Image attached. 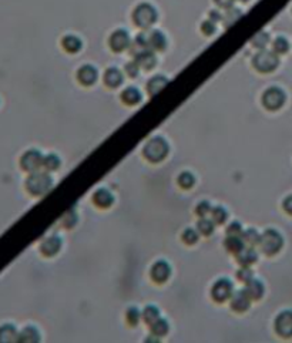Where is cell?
<instances>
[{"label": "cell", "instance_id": "6da1fadb", "mask_svg": "<svg viewBox=\"0 0 292 343\" xmlns=\"http://www.w3.org/2000/svg\"><path fill=\"white\" fill-rule=\"evenodd\" d=\"M53 187V178L45 171L32 172L26 179V190L32 195H43Z\"/></svg>", "mask_w": 292, "mask_h": 343}, {"label": "cell", "instance_id": "7a4b0ae2", "mask_svg": "<svg viewBox=\"0 0 292 343\" xmlns=\"http://www.w3.org/2000/svg\"><path fill=\"white\" fill-rule=\"evenodd\" d=\"M168 150H170V146L163 137H152L151 140L147 141L143 154L148 161L159 163L168 154Z\"/></svg>", "mask_w": 292, "mask_h": 343}, {"label": "cell", "instance_id": "3957f363", "mask_svg": "<svg viewBox=\"0 0 292 343\" xmlns=\"http://www.w3.org/2000/svg\"><path fill=\"white\" fill-rule=\"evenodd\" d=\"M157 19H159V13L155 10V7L151 6L150 3H141L134 9L133 22L141 29L151 27L157 22Z\"/></svg>", "mask_w": 292, "mask_h": 343}, {"label": "cell", "instance_id": "277c9868", "mask_svg": "<svg viewBox=\"0 0 292 343\" xmlns=\"http://www.w3.org/2000/svg\"><path fill=\"white\" fill-rule=\"evenodd\" d=\"M260 245L261 251L267 255H275L284 245V239L282 235L277 229H267L264 231L260 236Z\"/></svg>", "mask_w": 292, "mask_h": 343}, {"label": "cell", "instance_id": "5b68a950", "mask_svg": "<svg viewBox=\"0 0 292 343\" xmlns=\"http://www.w3.org/2000/svg\"><path fill=\"white\" fill-rule=\"evenodd\" d=\"M278 64H280V58L274 50L269 51L262 49L252 58V66L261 73H271L278 67Z\"/></svg>", "mask_w": 292, "mask_h": 343}, {"label": "cell", "instance_id": "8992f818", "mask_svg": "<svg viewBox=\"0 0 292 343\" xmlns=\"http://www.w3.org/2000/svg\"><path fill=\"white\" fill-rule=\"evenodd\" d=\"M285 93L280 87H269L262 94V104H264V107L267 108V110H271V111L280 110L285 104Z\"/></svg>", "mask_w": 292, "mask_h": 343}, {"label": "cell", "instance_id": "52a82bcc", "mask_svg": "<svg viewBox=\"0 0 292 343\" xmlns=\"http://www.w3.org/2000/svg\"><path fill=\"white\" fill-rule=\"evenodd\" d=\"M234 293V285L229 279H225V278H221L218 279L212 286L211 289V296L216 302H225L227 299H231Z\"/></svg>", "mask_w": 292, "mask_h": 343}, {"label": "cell", "instance_id": "ba28073f", "mask_svg": "<svg viewBox=\"0 0 292 343\" xmlns=\"http://www.w3.org/2000/svg\"><path fill=\"white\" fill-rule=\"evenodd\" d=\"M43 157L38 150H29L26 151L22 158H20V166L27 172H34L40 170V167H43Z\"/></svg>", "mask_w": 292, "mask_h": 343}, {"label": "cell", "instance_id": "9c48e42d", "mask_svg": "<svg viewBox=\"0 0 292 343\" xmlns=\"http://www.w3.org/2000/svg\"><path fill=\"white\" fill-rule=\"evenodd\" d=\"M275 331L282 337L292 336V311L281 312L275 319Z\"/></svg>", "mask_w": 292, "mask_h": 343}, {"label": "cell", "instance_id": "30bf717a", "mask_svg": "<svg viewBox=\"0 0 292 343\" xmlns=\"http://www.w3.org/2000/svg\"><path fill=\"white\" fill-rule=\"evenodd\" d=\"M108 45L111 47V50L117 51V53H120V51L127 50L130 45H131V40H130V36H128V33L126 30H115L110 38H108Z\"/></svg>", "mask_w": 292, "mask_h": 343}, {"label": "cell", "instance_id": "8fae6325", "mask_svg": "<svg viewBox=\"0 0 292 343\" xmlns=\"http://www.w3.org/2000/svg\"><path fill=\"white\" fill-rule=\"evenodd\" d=\"M150 273H151V278L154 282L163 284V282H165V280L170 278V275H171V267L165 260H159V262H155L152 265Z\"/></svg>", "mask_w": 292, "mask_h": 343}, {"label": "cell", "instance_id": "7c38bea8", "mask_svg": "<svg viewBox=\"0 0 292 343\" xmlns=\"http://www.w3.org/2000/svg\"><path fill=\"white\" fill-rule=\"evenodd\" d=\"M251 300L252 299L249 298L245 289L237 291L231 296V309L234 312H245L251 305Z\"/></svg>", "mask_w": 292, "mask_h": 343}, {"label": "cell", "instance_id": "4fadbf2b", "mask_svg": "<svg viewBox=\"0 0 292 343\" xmlns=\"http://www.w3.org/2000/svg\"><path fill=\"white\" fill-rule=\"evenodd\" d=\"M97 77H99L97 69L93 67V66H90V64L83 66L77 71V78H79V82L83 86H93L97 82Z\"/></svg>", "mask_w": 292, "mask_h": 343}, {"label": "cell", "instance_id": "5bb4252c", "mask_svg": "<svg viewBox=\"0 0 292 343\" xmlns=\"http://www.w3.org/2000/svg\"><path fill=\"white\" fill-rule=\"evenodd\" d=\"M60 249H62V239L59 236L46 238L45 241L42 242V245H40V251L46 256H53V255L59 254Z\"/></svg>", "mask_w": 292, "mask_h": 343}, {"label": "cell", "instance_id": "9a60e30c", "mask_svg": "<svg viewBox=\"0 0 292 343\" xmlns=\"http://www.w3.org/2000/svg\"><path fill=\"white\" fill-rule=\"evenodd\" d=\"M258 259V254L252 247H248V248H242L238 254H237V262L241 265V267H249L255 264Z\"/></svg>", "mask_w": 292, "mask_h": 343}, {"label": "cell", "instance_id": "2e32d148", "mask_svg": "<svg viewBox=\"0 0 292 343\" xmlns=\"http://www.w3.org/2000/svg\"><path fill=\"white\" fill-rule=\"evenodd\" d=\"M104 84L110 89H115L123 83V73L117 67H110L104 73Z\"/></svg>", "mask_w": 292, "mask_h": 343}, {"label": "cell", "instance_id": "e0dca14e", "mask_svg": "<svg viewBox=\"0 0 292 343\" xmlns=\"http://www.w3.org/2000/svg\"><path fill=\"white\" fill-rule=\"evenodd\" d=\"M93 203L97 205V207H100V208H108L111 204L114 203V197H113V194L110 192L106 188H100V190H97L94 192V195H93Z\"/></svg>", "mask_w": 292, "mask_h": 343}, {"label": "cell", "instance_id": "ac0fdd59", "mask_svg": "<svg viewBox=\"0 0 292 343\" xmlns=\"http://www.w3.org/2000/svg\"><path fill=\"white\" fill-rule=\"evenodd\" d=\"M167 46V38L161 32L154 30L148 34V49L152 51H163Z\"/></svg>", "mask_w": 292, "mask_h": 343}, {"label": "cell", "instance_id": "d6986e66", "mask_svg": "<svg viewBox=\"0 0 292 343\" xmlns=\"http://www.w3.org/2000/svg\"><path fill=\"white\" fill-rule=\"evenodd\" d=\"M135 57V63L139 64L140 67L143 69H146V70H150L152 69L155 64H157V58H155V54H154V51L152 50H146L140 53V54H137V56H134Z\"/></svg>", "mask_w": 292, "mask_h": 343}, {"label": "cell", "instance_id": "ffe728a7", "mask_svg": "<svg viewBox=\"0 0 292 343\" xmlns=\"http://www.w3.org/2000/svg\"><path fill=\"white\" fill-rule=\"evenodd\" d=\"M121 100L126 103L127 106H135L143 100V94L137 87H127L121 93Z\"/></svg>", "mask_w": 292, "mask_h": 343}, {"label": "cell", "instance_id": "44dd1931", "mask_svg": "<svg viewBox=\"0 0 292 343\" xmlns=\"http://www.w3.org/2000/svg\"><path fill=\"white\" fill-rule=\"evenodd\" d=\"M0 342H19L17 329L10 324L0 326Z\"/></svg>", "mask_w": 292, "mask_h": 343}, {"label": "cell", "instance_id": "7402d4cb", "mask_svg": "<svg viewBox=\"0 0 292 343\" xmlns=\"http://www.w3.org/2000/svg\"><path fill=\"white\" fill-rule=\"evenodd\" d=\"M245 291L249 295V298L252 300H258V299L262 298L264 295V284L261 280L257 279H251L249 282H247V286H245Z\"/></svg>", "mask_w": 292, "mask_h": 343}, {"label": "cell", "instance_id": "603a6c76", "mask_svg": "<svg viewBox=\"0 0 292 343\" xmlns=\"http://www.w3.org/2000/svg\"><path fill=\"white\" fill-rule=\"evenodd\" d=\"M244 239L240 235H228L224 241V247L228 251L229 254H238L244 248Z\"/></svg>", "mask_w": 292, "mask_h": 343}, {"label": "cell", "instance_id": "cb8c5ba5", "mask_svg": "<svg viewBox=\"0 0 292 343\" xmlns=\"http://www.w3.org/2000/svg\"><path fill=\"white\" fill-rule=\"evenodd\" d=\"M150 50L148 49V34L146 33H140L137 37L134 38L133 46H131V54L133 56H137V54H140L143 51Z\"/></svg>", "mask_w": 292, "mask_h": 343}, {"label": "cell", "instance_id": "d4e9b609", "mask_svg": "<svg viewBox=\"0 0 292 343\" xmlns=\"http://www.w3.org/2000/svg\"><path fill=\"white\" fill-rule=\"evenodd\" d=\"M62 46H63V49L67 53H71V54H74L77 51L82 50V40L76 36H73V34H69V36H66L62 40Z\"/></svg>", "mask_w": 292, "mask_h": 343}, {"label": "cell", "instance_id": "484cf974", "mask_svg": "<svg viewBox=\"0 0 292 343\" xmlns=\"http://www.w3.org/2000/svg\"><path fill=\"white\" fill-rule=\"evenodd\" d=\"M167 83H168V78L164 76H154L147 83V90H148V94L150 95H154L159 93L160 90H163L167 86Z\"/></svg>", "mask_w": 292, "mask_h": 343}, {"label": "cell", "instance_id": "4316f807", "mask_svg": "<svg viewBox=\"0 0 292 343\" xmlns=\"http://www.w3.org/2000/svg\"><path fill=\"white\" fill-rule=\"evenodd\" d=\"M38 340H40V333L33 326H27L19 333V342H38Z\"/></svg>", "mask_w": 292, "mask_h": 343}, {"label": "cell", "instance_id": "83f0119b", "mask_svg": "<svg viewBox=\"0 0 292 343\" xmlns=\"http://www.w3.org/2000/svg\"><path fill=\"white\" fill-rule=\"evenodd\" d=\"M241 17H242V12L240 10V9L229 7V9H227L225 14L222 16V23H224L225 27H231V26L234 25L237 20L241 19Z\"/></svg>", "mask_w": 292, "mask_h": 343}, {"label": "cell", "instance_id": "f1b7e54d", "mask_svg": "<svg viewBox=\"0 0 292 343\" xmlns=\"http://www.w3.org/2000/svg\"><path fill=\"white\" fill-rule=\"evenodd\" d=\"M62 164V161L56 154H47L43 157V168L46 171H56Z\"/></svg>", "mask_w": 292, "mask_h": 343}, {"label": "cell", "instance_id": "f546056e", "mask_svg": "<svg viewBox=\"0 0 292 343\" xmlns=\"http://www.w3.org/2000/svg\"><path fill=\"white\" fill-rule=\"evenodd\" d=\"M197 231L204 236L211 235L214 232V221L212 219H208V218H201L197 224Z\"/></svg>", "mask_w": 292, "mask_h": 343}, {"label": "cell", "instance_id": "4dcf8cb0", "mask_svg": "<svg viewBox=\"0 0 292 343\" xmlns=\"http://www.w3.org/2000/svg\"><path fill=\"white\" fill-rule=\"evenodd\" d=\"M159 318H160V311L157 306L148 305L144 308V311H143V319H144L146 324L148 325L154 324Z\"/></svg>", "mask_w": 292, "mask_h": 343}, {"label": "cell", "instance_id": "1f68e13d", "mask_svg": "<svg viewBox=\"0 0 292 343\" xmlns=\"http://www.w3.org/2000/svg\"><path fill=\"white\" fill-rule=\"evenodd\" d=\"M168 329H170V325L163 318H159L154 324H151V333L157 335V336H164V335H167Z\"/></svg>", "mask_w": 292, "mask_h": 343}, {"label": "cell", "instance_id": "d6a6232c", "mask_svg": "<svg viewBox=\"0 0 292 343\" xmlns=\"http://www.w3.org/2000/svg\"><path fill=\"white\" fill-rule=\"evenodd\" d=\"M211 219L214 221V224H224L227 221V218H228V212L227 210L221 207V205H217L214 207L212 210H211Z\"/></svg>", "mask_w": 292, "mask_h": 343}, {"label": "cell", "instance_id": "836d02e7", "mask_svg": "<svg viewBox=\"0 0 292 343\" xmlns=\"http://www.w3.org/2000/svg\"><path fill=\"white\" fill-rule=\"evenodd\" d=\"M260 234H258V231L255 228H249L247 231H242L241 238L244 239L245 244H248L249 247H252V245H257L258 242H260Z\"/></svg>", "mask_w": 292, "mask_h": 343}, {"label": "cell", "instance_id": "e575fe53", "mask_svg": "<svg viewBox=\"0 0 292 343\" xmlns=\"http://www.w3.org/2000/svg\"><path fill=\"white\" fill-rule=\"evenodd\" d=\"M196 184V177L188 171H184L183 174H180L178 175V185L181 187V188H185V190H188L191 187H194Z\"/></svg>", "mask_w": 292, "mask_h": 343}, {"label": "cell", "instance_id": "d590c367", "mask_svg": "<svg viewBox=\"0 0 292 343\" xmlns=\"http://www.w3.org/2000/svg\"><path fill=\"white\" fill-rule=\"evenodd\" d=\"M141 316H143V313L139 311V308L137 306H130L126 312V318H127V322L131 326H135V325L140 322Z\"/></svg>", "mask_w": 292, "mask_h": 343}, {"label": "cell", "instance_id": "8d00e7d4", "mask_svg": "<svg viewBox=\"0 0 292 343\" xmlns=\"http://www.w3.org/2000/svg\"><path fill=\"white\" fill-rule=\"evenodd\" d=\"M272 50L277 54H285L289 50V43L285 37H277L272 43Z\"/></svg>", "mask_w": 292, "mask_h": 343}, {"label": "cell", "instance_id": "74e56055", "mask_svg": "<svg viewBox=\"0 0 292 343\" xmlns=\"http://www.w3.org/2000/svg\"><path fill=\"white\" fill-rule=\"evenodd\" d=\"M269 43V36H268V33L265 32H261L258 33L257 36H255L252 40H251V45L254 46V47H257V49H265V46Z\"/></svg>", "mask_w": 292, "mask_h": 343}, {"label": "cell", "instance_id": "f35d334b", "mask_svg": "<svg viewBox=\"0 0 292 343\" xmlns=\"http://www.w3.org/2000/svg\"><path fill=\"white\" fill-rule=\"evenodd\" d=\"M237 279L247 284L251 279H254V272L249 269V267H242L241 269L237 271Z\"/></svg>", "mask_w": 292, "mask_h": 343}, {"label": "cell", "instance_id": "ab89813d", "mask_svg": "<svg viewBox=\"0 0 292 343\" xmlns=\"http://www.w3.org/2000/svg\"><path fill=\"white\" fill-rule=\"evenodd\" d=\"M183 241L187 244V245H194V244H197L198 241V231L192 228H187L183 232Z\"/></svg>", "mask_w": 292, "mask_h": 343}, {"label": "cell", "instance_id": "60d3db41", "mask_svg": "<svg viewBox=\"0 0 292 343\" xmlns=\"http://www.w3.org/2000/svg\"><path fill=\"white\" fill-rule=\"evenodd\" d=\"M63 225L64 227H67V228H73L74 225L77 224V221H79V218H77V212L76 210L73 208V210H70L66 215L63 216Z\"/></svg>", "mask_w": 292, "mask_h": 343}, {"label": "cell", "instance_id": "b9f144b4", "mask_svg": "<svg viewBox=\"0 0 292 343\" xmlns=\"http://www.w3.org/2000/svg\"><path fill=\"white\" fill-rule=\"evenodd\" d=\"M211 210H212V207H211V204L208 203V201H201V203L197 205V208H196V214H197L200 218H204V216L210 215Z\"/></svg>", "mask_w": 292, "mask_h": 343}, {"label": "cell", "instance_id": "7bdbcfd3", "mask_svg": "<svg viewBox=\"0 0 292 343\" xmlns=\"http://www.w3.org/2000/svg\"><path fill=\"white\" fill-rule=\"evenodd\" d=\"M216 30H217L216 22H212V20H207V22H204L203 25H201V32H203L204 34H207V36L214 34Z\"/></svg>", "mask_w": 292, "mask_h": 343}, {"label": "cell", "instance_id": "ee69618b", "mask_svg": "<svg viewBox=\"0 0 292 343\" xmlns=\"http://www.w3.org/2000/svg\"><path fill=\"white\" fill-rule=\"evenodd\" d=\"M227 234H228V235H240V236H241L242 225L240 223L229 224V227L227 228Z\"/></svg>", "mask_w": 292, "mask_h": 343}, {"label": "cell", "instance_id": "f6af8a7d", "mask_svg": "<svg viewBox=\"0 0 292 343\" xmlns=\"http://www.w3.org/2000/svg\"><path fill=\"white\" fill-rule=\"evenodd\" d=\"M139 64L135 63V62H131V63H128L126 66V73H127L130 77H137L139 76Z\"/></svg>", "mask_w": 292, "mask_h": 343}, {"label": "cell", "instance_id": "bcb514c9", "mask_svg": "<svg viewBox=\"0 0 292 343\" xmlns=\"http://www.w3.org/2000/svg\"><path fill=\"white\" fill-rule=\"evenodd\" d=\"M216 2V5L218 7H222V9H229V7H232V5H234L235 0H214Z\"/></svg>", "mask_w": 292, "mask_h": 343}, {"label": "cell", "instance_id": "7dc6e473", "mask_svg": "<svg viewBox=\"0 0 292 343\" xmlns=\"http://www.w3.org/2000/svg\"><path fill=\"white\" fill-rule=\"evenodd\" d=\"M284 210L288 212V214H291L292 215V195H289V197H286L285 199H284Z\"/></svg>", "mask_w": 292, "mask_h": 343}, {"label": "cell", "instance_id": "c3c4849f", "mask_svg": "<svg viewBox=\"0 0 292 343\" xmlns=\"http://www.w3.org/2000/svg\"><path fill=\"white\" fill-rule=\"evenodd\" d=\"M210 20L217 23V22L222 20V14L220 12H217V10H212V12H210Z\"/></svg>", "mask_w": 292, "mask_h": 343}, {"label": "cell", "instance_id": "681fc988", "mask_svg": "<svg viewBox=\"0 0 292 343\" xmlns=\"http://www.w3.org/2000/svg\"><path fill=\"white\" fill-rule=\"evenodd\" d=\"M240 2H248V0H240Z\"/></svg>", "mask_w": 292, "mask_h": 343}]
</instances>
